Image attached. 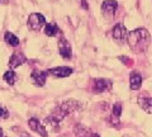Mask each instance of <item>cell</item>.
<instances>
[{"label":"cell","mask_w":152,"mask_h":137,"mask_svg":"<svg viewBox=\"0 0 152 137\" xmlns=\"http://www.w3.org/2000/svg\"><path fill=\"white\" fill-rule=\"evenodd\" d=\"M150 33L145 28H138L128 33L127 41L129 43V47L133 52L136 53H142L147 50V47L150 45Z\"/></svg>","instance_id":"6da1fadb"},{"label":"cell","mask_w":152,"mask_h":137,"mask_svg":"<svg viewBox=\"0 0 152 137\" xmlns=\"http://www.w3.org/2000/svg\"><path fill=\"white\" fill-rule=\"evenodd\" d=\"M45 26H46V19L39 13H33L28 18V28L31 31H34V32L41 31Z\"/></svg>","instance_id":"7a4b0ae2"},{"label":"cell","mask_w":152,"mask_h":137,"mask_svg":"<svg viewBox=\"0 0 152 137\" xmlns=\"http://www.w3.org/2000/svg\"><path fill=\"white\" fill-rule=\"evenodd\" d=\"M112 89V81L108 79H95L93 80V92L94 93H104Z\"/></svg>","instance_id":"3957f363"},{"label":"cell","mask_w":152,"mask_h":137,"mask_svg":"<svg viewBox=\"0 0 152 137\" xmlns=\"http://www.w3.org/2000/svg\"><path fill=\"white\" fill-rule=\"evenodd\" d=\"M113 40L117 42V43H119L122 45L123 42L126 41L127 38V36H128V32L126 29V27L122 24V23H118V24L114 26L113 28Z\"/></svg>","instance_id":"277c9868"},{"label":"cell","mask_w":152,"mask_h":137,"mask_svg":"<svg viewBox=\"0 0 152 137\" xmlns=\"http://www.w3.org/2000/svg\"><path fill=\"white\" fill-rule=\"evenodd\" d=\"M118 9V3L115 0H105L102 4V13L105 18H113Z\"/></svg>","instance_id":"5b68a950"},{"label":"cell","mask_w":152,"mask_h":137,"mask_svg":"<svg viewBox=\"0 0 152 137\" xmlns=\"http://www.w3.org/2000/svg\"><path fill=\"white\" fill-rule=\"evenodd\" d=\"M72 73H74V70L69 67V66H58V67L50 69L47 71V74L52 75V76H56V78H67Z\"/></svg>","instance_id":"8992f818"},{"label":"cell","mask_w":152,"mask_h":137,"mask_svg":"<svg viewBox=\"0 0 152 137\" xmlns=\"http://www.w3.org/2000/svg\"><path fill=\"white\" fill-rule=\"evenodd\" d=\"M47 74L46 71H41V70H34L32 74H31V80L32 83L36 85V86H43L46 84V80H47Z\"/></svg>","instance_id":"52a82bcc"},{"label":"cell","mask_w":152,"mask_h":137,"mask_svg":"<svg viewBox=\"0 0 152 137\" xmlns=\"http://www.w3.org/2000/svg\"><path fill=\"white\" fill-rule=\"evenodd\" d=\"M58 50H60V55L62 56L64 59H66V60L71 59V52H72L71 45L69 43L67 40L64 38V37H61L60 41H58Z\"/></svg>","instance_id":"ba28073f"},{"label":"cell","mask_w":152,"mask_h":137,"mask_svg":"<svg viewBox=\"0 0 152 137\" xmlns=\"http://www.w3.org/2000/svg\"><path fill=\"white\" fill-rule=\"evenodd\" d=\"M28 126H29V128L32 131L37 132L38 135H41L42 137H48V135H47V131L43 125H41V122L37 119V118H31L29 121H28Z\"/></svg>","instance_id":"9c48e42d"},{"label":"cell","mask_w":152,"mask_h":137,"mask_svg":"<svg viewBox=\"0 0 152 137\" xmlns=\"http://www.w3.org/2000/svg\"><path fill=\"white\" fill-rule=\"evenodd\" d=\"M26 62V56L22 52H14L10 56V60H9V66L10 69H17L18 66H20L22 64Z\"/></svg>","instance_id":"30bf717a"},{"label":"cell","mask_w":152,"mask_h":137,"mask_svg":"<svg viewBox=\"0 0 152 137\" xmlns=\"http://www.w3.org/2000/svg\"><path fill=\"white\" fill-rule=\"evenodd\" d=\"M75 136L76 137H100L98 133H93L89 128L83 125H77L75 127Z\"/></svg>","instance_id":"8fae6325"},{"label":"cell","mask_w":152,"mask_h":137,"mask_svg":"<svg viewBox=\"0 0 152 137\" xmlns=\"http://www.w3.org/2000/svg\"><path fill=\"white\" fill-rule=\"evenodd\" d=\"M129 83L132 90H138L142 85V76L138 71H132L129 75Z\"/></svg>","instance_id":"7c38bea8"},{"label":"cell","mask_w":152,"mask_h":137,"mask_svg":"<svg viewBox=\"0 0 152 137\" xmlns=\"http://www.w3.org/2000/svg\"><path fill=\"white\" fill-rule=\"evenodd\" d=\"M138 105L146 113L152 114V98H150V97H140L138 98Z\"/></svg>","instance_id":"4fadbf2b"},{"label":"cell","mask_w":152,"mask_h":137,"mask_svg":"<svg viewBox=\"0 0 152 137\" xmlns=\"http://www.w3.org/2000/svg\"><path fill=\"white\" fill-rule=\"evenodd\" d=\"M45 33L48 37H55L57 33H60V28L57 27L56 23H48V24H46Z\"/></svg>","instance_id":"5bb4252c"},{"label":"cell","mask_w":152,"mask_h":137,"mask_svg":"<svg viewBox=\"0 0 152 137\" xmlns=\"http://www.w3.org/2000/svg\"><path fill=\"white\" fill-rule=\"evenodd\" d=\"M4 40H5V42H7L8 45H10L13 47H17L19 45V38H18L17 36H14L13 33H10V32H7L5 33V36H4Z\"/></svg>","instance_id":"9a60e30c"},{"label":"cell","mask_w":152,"mask_h":137,"mask_svg":"<svg viewBox=\"0 0 152 137\" xmlns=\"http://www.w3.org/2000/svg\"><path fill=\"white\" fill-rule=\"evenodd\" d=\"M4 80H5L8 84L13 85L14 83H15V80H17V75H15V73H14L13 70H10V71H7L5 74H4Z\"/></svg>","instance_id":"2e32d148"},{"label":"cell","mask_w":152,"mask_h":137,"mask_svg":"<svg viewBox=\"0 0 152 137\" xmlns=\"http://www.w3.org/2000/svg\"><path fill=\"white\" fill-rule=\"evenodd\" d=\"M122 111H123V104L122 103H115V104L113 105V114L115 117H119L122 114Z\"/></svg>","instance_id":"e0dca14e"},{"label":"cell","mask_w":152,"mask_h":137,"mask_svg":"<svg viewBox=\"0 0 152 137\" xmlns=\"http://www.w3.org/2000/svg\"><path fill=\"white\" fill-rule=\"evenodd\" d=\"M7 116H8L7 109H4L3 107H0V118H5Z\"/></svg>","instance_id":"ac0fdd59"},{"label":"cell","mask_w":152,"mask_h":137,"mask_svg":"<svg viewBox=\"0 0 152 137\" xmlns=\"http://www.w3.org/2000/svg\"><path fill=\"white\" fill-rule=\"evenodd\" d=\"M81 3H83V7H84V9H88V4H86V0H81Z\"/></svg>","instance_id":"d6986e66"},{"label":"cell","mask_w":152,"mask_h":137,"mask_svg":"<svg viewBox=\"0 0 152 137\" xmlns=\"http://www.w3.org/2000/svg\"><path fill=\"white\" fill-rule=\"evenodd\" d=\"M0 137H5V135H4V131H3V128H0Z\"/></svg>","instance_id":"ffe728a7"}]
</instances>
